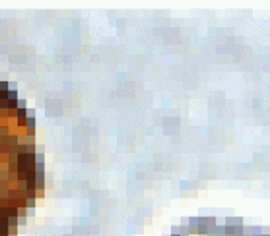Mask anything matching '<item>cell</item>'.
I'll return each mask as SVG.
<instances>
[{"mask_svg":"<svg viewBox=\"0 0 270 236\" xmlns=\"http://www.w3.org/2000/svg\"><path fill=\"white\" fill-rule=\"evenodd\" d=\"M18 219H27V207L18 209Z\"/></svg>","mask_w":270,"mask_h":236,"instance_id":"cell-1","label":"cell"},{"mask_svg":"<svg viewBox=\"0 0 270 236\" xmlns=\"http://www.w3.org/2000/svg\"><path fill=\"white\" fill-rule=\"evenodd\" d=\"M37 145H26V153H35Z\"/></svg>","mask_w":270,"mask_h":236,"instance_id":"cell-7","label":"cell"},{"mask_svg":"<svg viewBox=\"0 0 270 236\" xmlns=\"http://www.w3.org/2000/svg\"><path fill=\"white\" fill-rule=\"evenodd\" d=\"M35 134H37L35 128H27V136L29 137H35Z\"/></svg>","mask_w":270,"mask_h":236,"instance_id":"cell-8","label":"cell"},{"mask_svg":"<svg viewBox=\"0 0 270 236\" xmlns=\"http://www.w3.org/2000/svg\"><path fill=\"white\" fill-rule=\"evenodd\" d=\"M45 198V190H37V199Z\"/></svg>","mask_w":270,"mask_h":236,"instance_id":"cell-10","label":"cell"},{"mask_svg":"<svg viewBox=\"0 0 270 236\" xmlns=\"http://www.w3.org/2000/svg\"><path fill=\"white\" fill-rule=\"evenodd\" d=\"M35 124H37V121H35V116H32V118H27V126H26V128H35Z\"/></svg>","mask_w":270,"mask_h":236,"instance_id":"cell-6","label":"cell"},{"mask_svg":"<svg viewBox=\"0 0 270 236\" xmlns=\"http://www.w3.org/2000/svg\"><path fill=\"white\" fill-rule=\"evenodd\" d=\"M35 204H37V199L35 198H26V207L27 209L35 207Z\"/></svg>","mask_w":270,"mask_h":236,"instance_id":"cell-2","label":"cell"},{"mask_svg":"<svg viewBox=\"0 0 270 236\" xmlns=\"http://www.w3.org/2000/svg\"><path fill=\"white\" fill-rule=\"evenodd\" d=\"M8 225L11 226H19V219L18 217H8Z\"/></svg>","mask_w":270,"mask_h":236,"instance_id":"cell-3","label":"cell"},{"mask_svg":"<svg viewBox=\"0 0 270 236\" xmlns=\"http://www.w3.org/2000/svg\"><path fill=\"white\" fill-rule=\"evenodd\" d=\"M8 235H13V236H18V226H11L8 230Z\"/></svg>","mask_w":270,"mask_h":236,"instance_id":"cell-9","label":"cell"},{"mask_svg":"<svg viewBox=\"0 0 270 236\" xmlns=\"http://www.w3.org/2000/svg\"><path fill=\"white\" fill-rule=\"evenodd\" d=\"M0 82H2V80H0Z\"/></svg>","mask_w":270,"mask_h":236,"instance_id":"cell-13","label":"cell"},{"mask_svg":"<svg viewBox=\"0 0 270 236\" xmlns=\"http://www.w3.org/2000/svg\"><path fill=\"white\" fill-rule=\"evenodd\" d=\"M18 109H27V102H26V99H21L18 101Z\"/></svg>","mask_w":270,"mask_h":236,"instance_id":"cell-5","label":"cell"},{"mask_svg":"<svg viewBox=\"0 0 270 236\" xmlns=\"http://www.w3.org/2000/svg\"><path fill=\"white\" fill-rule=\"evenodd\" d=\"M37 163H45V156H43V153H37Z\"/></svg>","mask_w":270,"mask_h":236,"instance_id":"cell-11","label":"cell"},{"mask_svg":"<svg viewBox=\"0 0 270 236\" xmlns=\"http://www.w3.org/2000/svg\"><path fill=\"white\" fill-rule=\"evenodd\" d=\"M8 236H13V235H8Z\"/></svg>","mask_w":270,"mask_h":236,"instance_id":"cell-12","label":"cell"},{"mask_svg":"<svg viewBox=\"0 0 270 236\" xmlns=\"http://www.w3.org/2000/svg\"><path fill=\"white\" fill-rule=\"evenodd\" d=\"M7 169H8V172H18V163H8Z\"/></svg>","mask_w":270,"mask_h":236,"instance_id":"cell-4","label":"cell"}]
</instances>
